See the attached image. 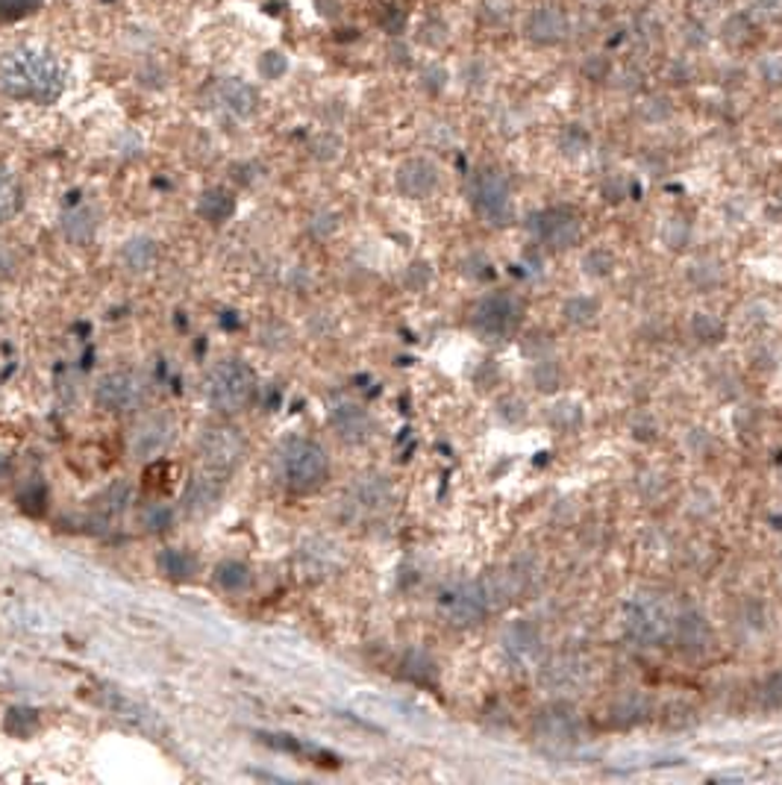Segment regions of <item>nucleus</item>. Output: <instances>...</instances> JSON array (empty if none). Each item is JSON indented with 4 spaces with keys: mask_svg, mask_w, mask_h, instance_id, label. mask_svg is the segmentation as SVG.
Listing matches in <instances>:
<instances>
[{
    "mask_svg": "<svg viewBox=\"0 0 782 785\" xmlns=\"http://www.w3.org/2000/svg\"><path fill=\"white\" fill-rule=\"evenodd\" d=\"M671 603L659 595H635L624 607V633L630 641L642 647H659L673 636Z\"/></svg>",
    "mask_w": 782,
    "mask_h": 785,
    "instance_id": "obj_4",
    "label": "nucleus"
},
{
    "mask_svg": "<svg viewBox=\"0 0 782 785\" xmlns=\"http://www.w3.org/2000/svg\"><path fill=\"white\" fill-rule=\"evenodd\" d=\"M215 580H219V586L224 588V591L236 595V591H245V588L250 586L253 574H250L248 565L227 559V562H221V565L215 568Z\"/></svg>",
    "mask_w": 782,
    "mask_h": 785,
    "instance_id": "obj_26",
    "label": "nucleus"
},
{
    "mask_svg": "<svg viewBox=\"0 0 782 785\" xmlns=\"http://www.w3.org/2000/svg\"><path fill=\"white\" fill-rule=\"evenodd\" d=\"M762 703L768 706V709H773V706H782V674H773L771 680L765 683Z\"/></svg>",
    "mask_w": 782,
    "mask_h": 785,
    "instance_id": "obj_35",
    "label": "nucleus"
},
{
    "mask_svg": "<svg viewBox=\"0 0 782 785\" xmlns=\"http://www.w3.org/2000/svg\"><path fill=\"white\" fill-rule=\"evenodd\" d=\"M24 195H21V183L15 174L7 169H0V224H7L21 212Z\"/></svg>",
    "mask_w": 782,
    "mask_h": 785,
    "instance_id": "obj_23",
    "label": "nucleus"
},
{
    "mask_svg": "<svg viewBox=\"0 0 782 785\" xmlns=\"http://www.w3.org/2000/svg\"><path fill=\"white\" fill-rule=\"evenodd\" d=\"M69 83L62 60L39 45H21L0 57V91L24 103H57Z\"/></svg>",
    "mask_w": 782,
    "mask_h": 785,
    "instance_id": "obj_1",
    "label": "nucleus"
},
{
    "mask_svg": "<svg viewBox=\"0 0 782 785\" xmlns=\"http://www.w3.org/2000/svg\"><path fill=\"white\" fill-rule=\"evenodd\" d=\"M277 474L283 479V486L298 491V495L318 491L330 477L327 450L312 438H286L277 450Z\"/></svg>",
    "mask_w": 782,
    "mask_h": 785,
    "instance_id": "obj_2",
    "label": "nucleus"
},
{
    "mask_svg": "<svg viewBox=\"0 0 782 785\" xmlns=\"http://www.w3.org/2000/svg\"><path fill=\"white\" fill-rule=\"evenodd\" d=\"M15 262H18V259L10 257V253H7V248L0 245V277H7V274H12V269H15Z\"/></svg>",
    "mask_w": 782,
    "mask_h": 785,
    "instance_id": "obj_37",
    "label": "nucleus"
},
{
    "mask_svg": "<svg viewBox=\"0 0 782 785\" xmlns=\"http://www.w3.org/2000/svg\"><path fill=\"white\" fill-rule=\"evenodd\" d=\"M145 391H148V386L136 371H107L95 383V403L103 412H112V415H127V412H136L145 403Z\"/></svg>",
    "mask_w": 782,
    "mask_h": 785,
    "instance_id": "obj_7",
    "label": "nucleus"
},
{
    "mask_svg": "<svg viewBox=\"0 0 782 785\" xmlns=\"http://www.w3.org/2000/svg\"><path fill=\"white\" fill-rule=\"evenodd\" d=\"M330 424L338 433L342 441H350V445H359L371 436V415L359 403H350V400H338L330 409Z\"/></svg>",
    "mask_w": 782,
    "mask_h": 785,
    "instance_id": "obj_16",
    "label": "nucleus"
},
{
    "mask_svg": "<svg viewBox=\"0 0 782 785\" xmlns=\"http://www.w3.org/2000/svg\"><path fill=\"white\" fill-rule=\"evenodd\" d=\"M535 386L542 388V391H554L556 386H559V379H562V374H559V365H556L554 359H542L538 365H535Z\"/></svg>",
    "mask_w": 782,
    "mask_h": 785,
    "instance_id": "obj_33",
    "label": "nucleus"
},
{
    "mask_svg": "<svg viewBox=\"0 0 782 785\" xmlns=\"http://www.w3.org/2000/svg\"><path fill=\"white\" fill-rule=\"evenodd\" d=\"M562 315L568 324H574V327H592L600 315V303L595 298H583V295H576V298L564 300L562 307Z\"/></svg>",
    "mask_w": 782,
    "mask_h": 785,
    "instance_id": "obj_24",
    "label": "nucleus"
},
{
    "mask_svg": "<svg viewBox=\"0 0 782 785\" xmlns=\"http://www.w3.org/2000/svg\"><path fill=\"white\" fill-rule=\"evenodd\" d=\"M538 736L550 738V742H576L580 736V721H576L574 709L568 706H550L538 715Z\"/></svg>",
    "mask_w": 782,
    "mask_h": 785,
    "instance_id": "obj_20",
    "label": "nucleus"
},
{
    "mask_svg": "<svg viewBox=\"0 0 782 785\" xmlns=\"http://www.w3.org/2000/svg\"><path fill=\"white\" fill-rule=\"evenodd\" d=\"M438 183H442L438 165L433 160H426V157H412V160L397 165L395 186L404 198H412V200L430 198V195L438 189Z\"/></svg>",
    "mask_w": 782,
    "mask_h": 785,
    "instance_id": "obj_12",
    "label": "nucleus"
},
{
    "mask_svg": "<svg viewBox=\"0 0 782 785\" xmlns=\"http://www.w3.org/2000/svg\"><path fill=\"white\" fill-rule=\"evenodd\" d=\"M233 212H236V195L224 186H212L200 195L198 215L209 224H224L233 219Z\"/></svg>",
    "mask_w": 782,
    "mask_h": 785,
    "instance_id": "obj_21",
    "label": "nucleus"
},
{
    "mask_svg": "<svg viewBox=\"0 0 782 785\" xmlns=\"http://www.w3.org/2000/svg\"><path fill=\"white\" fill-rule=\"evenodd\" d=\"M521 315H524L521 300L506 295V291H497V295H488L476 303L474 312H471V327L488 341H500V338H509L516 333Z\"/></svg>",
    "mask_w": 782,
    "mask_h": 785,
    "instance_id": "obj_6",
    "label": "nucleus"
},
{
    "mask_svg": "<svg viewBox=\"0 0 782 785\" xmlns=\"http://www.w3.org/2000/svg\"><path fill=\"white\" fill-rule=\"evenodd\" d=\"M692 333L697 341H704V345H712V341H721L727 327H723L721 319H715L709 312H697L692 319Z\"/></svg>",
    "mask_w": 782,
    "mask_h": 785,
    "instance_id": "obj_27",
    "label": "nucleus"
},
{
    "mask_svg": "<svg viewBox=\"0 0 782 785\" xmlns=\"http://www.w3.org/2000/svg\"><path fill=\"white\" fill-rule=\"evenodd\" d=\"M524 36L538 48H554L568 39V15L556 7H535L524 21Z\"/></svg>",
    "mask_w": 782,
    "mask_h": 785,
    "instance_id": "obj_13",
    "label": "nucleus"
},
{
    "mask_svg": "<svg viewBox=\"0 0 782 785\" xmlns=\"http://www.w3.org/2000/svg\"><path fill=\"white\" fill-rule=\"evenodd\" d=\"M39 10V0H0V18L21 21Z\"/></svg>",
    "mask_w": 782,
    "mask_h": 785,
    "instance_id": "obj_32",
    "label": "nucleus"
},
{
    "mask_svg": "<svg viewBox=\"0 0 782 785\" xmlns=\"http://www.w3.org/2000/svg\"><path fill=\"white\" fill-rule=\"evenodd\" d=\"M257 395V371L241 359H221L207 377V400L219 415H238Z\"/></svg>",
    "mask_w": 782,
    "mask_h": 785,
    "instance_id": "obj_3",
    "label": "nucleus"
},
{
    "mask_svg": "<svg viewBox=\"0 0 782 785\" xmlns=\"http://www.w3.org/2000/svg\"><path fill=\"white\" fill-rule=\"evenodd\" d=\"M404 674L409 676V680H415V683H433L436 680V662L433 659L426 657V653H409L407 659H404Z\"/></svg>",
    "mask_w": 782,
    "mask_h": 785,
    "instance_id": "obj_28",
    "label": "nucleus"
},
{
    "mask_svg": "<svg viewBox=\"0 0 782 785\" xmlns=\"http://www.w3.org/2000/svg\"><path fill=\"white\" fill-rule=\"evenodd\" d=\"M383 27H386L388 33H400L404 27H407V15L400 10H388L386 21H383Z\"/></svg>",
    "mask_w": 782,
    "mask_h": 785,
    "instance_id": "obj_36",
    "label": "nucleus"
},
{
    "mask_svg": "<svg viewBox=\"0 0 782 785\" xmlns=\"http://www.w3.org/2000/svg\"><path fill=\"white\" fill-rule=\"evenodd\" d=\"M121 259L133 274H148V271L157 269L159 262V245L148 236H136L129 239L124 248H121Z\"/></svg>",
    "mask_w": 782,
    "mask_h": 785,
    "instance_id": "obj_22",
    "label": "nucleus"
},
{
    "mask_svg": "<svg viewBox=\"0 0 782 785\" xmlns=\"http://www.w3.org/2000/svg\"><path fill=\"white\" fill-rule=\"evenodd\" d=\"M471 203H474L476 215L492 227H506V224L516 221L512 186H509V177L504 171H476L474 179H471Z\"/></svg>",
    "mask_w": 782,
    "mask_h": 785,
    "instance_id": "obj_5",
    "label": "nucleus"
},
{
    "mask_svg": "<svg viewBox=\"0 0 782 785\" xmlns=\"http://www.w3.org/2000/svg\"><path fill=\"white\" fill-rule=\"evenodd\" d=\"M224 495V471L215 468H203L200 474L191 477L186 488V509L188 512H207L221 500Z\"/></svg>",
    "mask_w": 782,
    "mask_h": 785,
    "instance_id": "obj_18",
    "label": "nucleus"
},
{
    "mask_svg": "<svg viewBox=\"0 0 782 785\" xmlns=\"http://www.w3.org/2000/svg\"><path fill=\"white\" fill-rule=\"evenodd\" d=\"M159 568L174 580H186V577H195V571H198V559L186 553V550H177V547H169V550H162V557H159Z\"/></svg>",
    "mask_w": 782,
    "mask_h": 785,
    "instance_id": "obj_25",
    "label": "nucleus"
},
{
    "mask_svg": "<svg viewBox=\"0 0 782 785\" xmlns=\"http://www.w3.org/2000/svg\"><path fill=\"white\" fill-rule=\"evenodd\" d=\"M212 95H215V103L221 110L233 115V119H250L253 112L259 110V95L253 91V86L238 77H224L212 86Z\"/></svg>",
    "mask_w": 782,
    "mask_h": 785,
    "instance_id": "obj_14",
    "label": "nucleus"
},
{
    "mask_svg": "<svg viewBox=\"0 0 782 785\" xmlns=\"http://www.w3.org/2000/svg\"><path fill=\"white\" fill-rule=\"evenodd\" d=\"M612 269H615L612 250L595 248V250H588V253L583 257V271L588 274V277H609Z\"/></svg>",
    "mask_w": 782,
    "mask_h": 785,
    "instance_id": "obj_30",
    "label": "nucleus"
},
{
    "mask_svg": "<svg viewBox=\"0 0 782 785\" xmlns=\"http://www.w3.org/2000/svg\"><path fill=\"white\" fill-rule=\"evenodd\" d=\"M36 730H39V715H36L33 709H10V715H7V733L27 738L33 736Z\"/></svg>",
    "mask_w": 782,
    "mask_h": 785,
    "instance_id": "obj_29",
    "label": "nucleus"
},
{
    "mask_svg": "<svg viewBox=\"0 0 782 785\" xmlns=\"http://www.w3.org/2000/svg\"><path fill=\"white\" fill-rule=\"evenodd\" d=\"M673 641H677L680 650L688 653V657L704 653L706 647L712 645L709 621H706L700 612H683V615H677V621H673Z\"/></svg>",
    "mask_w": 782,
    "mask_h": 785,
    "instance_id": "obj_17",
    "label": "nucleus"
},
{
    "mask_svg": "<svg viewBox=\"0 0 782 785\" xmlns=\"http://www.w3.org/2000/svg\"><path fill=\"white\" fill-rule=\"evenodd\" d=\"M174 438V424L169 415H148L129 433V453L136 459H159Z\"/></svg>",
    "mask_w": 782,
    "mask_h": 785,
    "instance_id": "obj_11",
    "label": "nucleus"
},
{
    "mask_svg": "<svg viewBox=\"0 0 782 785\" xmlns=\"http://www.w3.org/2000/svg\"><path fill=\"white\" fill-rule=\"evenodd\" d=\"M257 68L265 80H280L288 71V57L280 50H265V53H259Z\"/></svg>",
    "mask_w": 782,
    "mask_h": 785,
    "instance_id": "obj_31",
    "label": "nucleus"
},
{
    "mask_svg": "<svg viewBox=\"0 0 782 785\" xmlns=\"http://www.w3.org/2000/svg\"><path fill=\"white\" fill-rule=\"evenodd\" d=\"M530 229L538 245H545L547 250H564L580 241L583 236V221L580 212L571 207H550L535 212L530 219Z\"/></svg>",
    "mask_w": 782,
    "mask_h": 785,
    "instance_id": "obj_9",
    "label": "nucleus"
},
{
    "mask_svg": "<svg viewBox=\"0 0 782 785\" xmlns=\"http://www.w3.org/2000/svg\"><path fill=\"white\" fill-rule=\"evenodd\" d=\"M45 500H48V491H45V486H39V483H30V486L24 488L18 495V507H24L27 512H41V507H45Z\"/></svg>",
    "mask_w": 782,
    "mask_h": 785,
    "instance_id": "obj_34",
    "label": "nucleus"
},
{
    "mask_svg": "<svg viewBox=\"0 0 782 785\" xmlns=\"http://www.w3.org/2000/svg\"><path fill=\"white\" fill-rule=\"evenodd\" d=\"M488 607H492V595L483 583H456L438 597L442 615H445L447 624L454 626L480 624L488 615Z\"/></svg>",
    "mask_w": 782,
    "mask_h": 785,
    "instance_id": "obj_8",
    "label": "nucleus"
},
{
    "mask_svg": "<svg viewBox=\"0 0 782 785\" xmlns=\"http://www.w3.org/2000/svg\"><path fill=\"white\" fill-rule=\"evenodd\" d=\"M504 653L512 665H530L542 653V633L530 621H516L504 630Z\"/></svg>",
    "mask_w": 782,
    "mask_h": 785,
    "instance_id": "obj_15",
    "label": "nucleus"
},
{
    "mask_svg": "<svg viewBox=\"0 0 782 785\" xmlns=\"http://www.w3.org/2000/svg\"><path fill=\"white\" fill-rule=\"evenodd\" d=\"M198 453L203 457L207 468H215V471L227 474L229 468H236L241 457L248 453V441L229 424H212V427L200 433Z\"/></svg>",
    "mask_w": 782,
    "mask_h": 785,
    "instance_id": "obj_10",
    "label": "nucleus"
},
{
    "mask_svg": "<svg viewBox=\"0 0 782 785\" xmlns=\"http://www.w3.org/2000/svg\"><path fill=\"white\" fill-rule=\"evenodd\" d=\"M62 233L74 245H89L95 239V233H98V209L91 207V203H83V200L71 203L65 209V215H62Z\"/></svg>",
    "mask_w": 782,
    "mask_h": 785,
    "instance_id": "obj_19",
    "label": "nucleus"
}]
</instances>
